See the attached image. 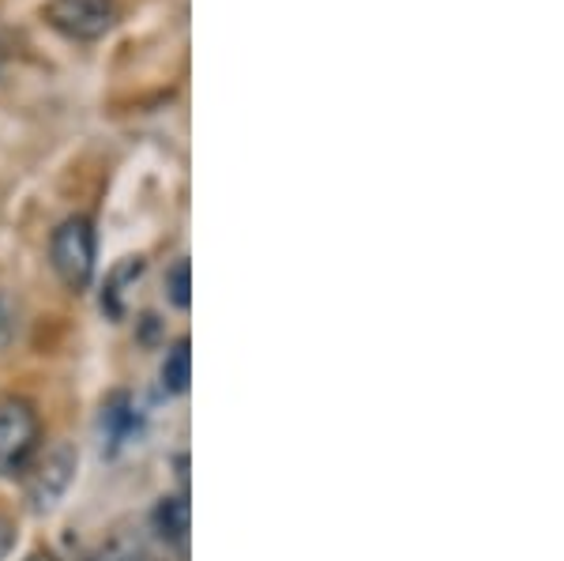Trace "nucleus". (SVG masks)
<instances>
[{
    "mask_svg": "<svg viewBox=\"0 0 564 561\" xmlns=\"http://www.w3.org/2000/svg\"><path fill=\"white\" fill-rule=\"evenodd\" d=\"M50 260L68 291L76 294L87 291L90 279H95V260H98L95 223L87 215H72V219L61 223L50 238Z\"/></svg>",
    "mask_w": 564,
    "mask_h": 561,
    "instance_id": "obj_1",
    "label": "nucleus"
},
{
    "mask_svg": "<svg viewBox=\"0 0 564 561\" xmlns=\"http://www.w3.org/2000/svg\"><path fill=\"white\" fill-rule=\"evenodd\" d=\"M42 20L68 42H98L113 31L117 4L113 0H50L42 8Z\"/></svg>",
    "mask_w": 564,
    "mask_h": 561,
    "instance_id": "obj_2",
    "label": "nucleus"
},
{
    "mask_svg": "<svg viewBox=\"0 0 564 561\" xmlns=\"http://www.w3.org/2000/svg\"><path fill=\"white\" fill-rule=\"evenodd\" d=\"M39 414L26 400L0 403V478L26 472L34 449H39Z\"/></svg>",
    "mask_w": 564,
    "mask_h": 561,
    "instance_id": "obj_3",
    "label": "nucleus"
},
{
    "mask_svg": "<svg viewBox=\"0 0 564 561\" xmlns=\"http://www.w3.org/2000/svg\"><path fill=\"white\" fill-rule=\"evenodd\" d=\"M72 475H76V449L68 441H57L53 449H45L26 472V505H31V513H50L65 497Z\"/></svg>",
    "mask_w": 564,
    "mask_h": 561,
    "instance_id": "obj_4",
    "label": "nucleus"
},
{
    "mask_svg": "<svg viewBox=\"0 0 564 561\" xmlns=\"http://www.w3.org/2000/svg\"><path fill=\"white\" fill-rule=\"evenodd\" d=\"M140 433V414H135V403L129 400V392H113L102 403V438H106V452H121L129 441Z\"/></svg>",
    "mask_w": 564,
    "mask_h": 561,
    "instance_id": "obj_5",
    "label": "nucleus"
},
{
    "mask_svg": "<svg viewBox=\"0 0 564 561\" xmlns=\"http://www.w3.org/2000/svg\"><path fill=\"white\" fill-rule=\"evenodd\" d=\"M188 520H193V509H188V497H162L154 505V536H159L166 547H185L188 542Z\"/></svg>",
    "mask_w": 564,
    "mask_h": 561,
    "instance_id": "obj_6",
    "label": "nucleus"
},
{
    "mask_svg": "<svg viewBox=\"0 0 564 561\" xmlns=\"http://www.w3.org/2000/svg\"><path fill=\"white\" fill-rule=\"evenodd\" d=\"M143 257H124L121 265H117L113 271H109V279H106V291H102V310L109 316H121L124 313V305H121V298H124V287L135 283V279L143 276Z\"/></svg>",
    "mask_w": 564,
    "mask_h": 561,
    "instance_id": "obj_7",
    "label": "nucleus"
},
{
    "mask_svg": "<svg viewBox=\"0 0 564 561\" xmlns=\"http://www.w3.org/2000/svg\"><path fill=\"white\" fill-rule=\"evenodd\" d=\"M188 381H193V350H188V339H177L166 350V362H162V385H166V392L181 396Z\"/></svg>",
    "mask_w": 564,
    "mask_h": 561,
    "instance_id": "obj_8",
    "label": "nucleus"
},
{
    "mask_svg": "<svg viewBox=\"0 0 564 561\" xmlns=\"http://www.w3.org/2000/svg\"><path fill=\"white\" fill-rule=\"evenodd\" d=\"M90 561H162L154 550L148 547V542H140V539H113L109 547L98 550Z\"/></svg>",
    "mask_w": 564,
    "mask_h": 561,
    "instance_id": "obj_9",
    "label": "nucleus"
},
{
    "mask_svg": "<svg viewBox=\"0 0 564 561\" xmlns=\"http://www.w3.org/2000/svg\"><path fill=\"white\" fill-rule=\"evenodd\" d=\"M188 271L193 268H188L185 257L166 271V298L177 305V310H188V305H193V283H188Z\"/></svg>",
    "mask_w": 564,
    "mask_h": 561,
    "instance_id": "obj_10",
    "label": "nucleus"
},
{
    "mask_svg": "<svg viewBox=\"0 0 564 561\" xmlns=\"http://www.w3.org/2000/svg\"><path fill=\"white\" fill-rule=\"evenodd\" d=\"M15 339V305L8 294H0V350H8Z\"/></svg>",
    "mask_w": 564,
    "mask_h": 561,
    "instance_id": "obj_11",
    "label": "nucleus"
},
{
    "mask_svg": "<svg viewBox=\"0 0 564 561\" xmlns=\"http://www.w3.org/2000/svg\"><path fill=\"white\" fill-rule=\"evenodd\" d=\"M12 542H15V528L4 517H0V558H4L8 550H12Z\"/></svg>",
    "mask_w": 564,
    "mask_h": 561,
    "instance_id": "obj_12",
    "label": "nucleus"
},
{
    "mask_svg": "<svg viewBox=\"0 0 564 561\" xmlns=\"http://www.w3.org/2000/svg\"><path fill=\"white\" fill-rule=\"evenodd\" d=\"M26 561H53V558H50V554H31Z\"/></svg>",
    "mask_w": 564,
    "mask_h": 561,
    "instance_id": "obj_13",
    "label": "nucleus"
}]
</instances>
